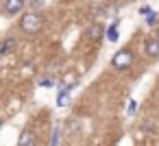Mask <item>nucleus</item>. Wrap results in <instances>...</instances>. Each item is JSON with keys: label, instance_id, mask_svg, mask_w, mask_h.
<instances>
[{"label": "nucleus", "instance_id": "f257e3e1", "mask_svg": "<svg viewBox=\"0 0 159 146\" xmlns=\"http://www.w3.org/2000/svg\"><path fill=\"white\" fill-rule=\"evenodd\" d=\"M20 29H22L24 33L35 35V33H39V31L44 29V18H42L39 13H24L22 20H20Z\"/></svg>", "mask_w": 159, "mask_h": 146}, {"label": "nucleus", "instance_id": "f03ea898", "mask_svg": "<svg viewBox=\"0 0 159 146\" xmlns=\"http://www.w3.org/2000/svg\"><path fill=\"white\" fill-rule=\"evenodd\" d=\"M133 63V52L131 50H118L116 55H113V59H111V66L113 68H118V70H124V68H129Z\"/></svg>", "mask_w": 159, "mask_h": 146}, {"label": "nucleus", "instance_id": "7ed1b4c3", "mask_svg": "<svg viewBox=\"0 0 159 146\" xmlns=\"http://www.w3.org/2000/svg\"><path fill=\"white\" fill-rule=\"evenodd\" d=\"M22 9H24V0H7V2H5V11L9 16H16Z\"/></svg>", "mask_w": 159, "mask_h": 146}, {"label": "nucleus", "instance_id": "20e7f679", "mask_svg": "<svg viewBox=\"0 0 159 146\" xmlns=\"http://www.w3.org/2000/svg\"><path fill=\"white\" fill-rule=\"evenodd\" d=\"M18 146H35V135H33V133H31L29 129H24V131L20 133Z\"/></svg>", "mask_w": 159, "mask_h": 146}, {"label": "nucleus", "instance_id": "39448f33", "mask_svg": "<svg viewBox=\"0 0 159 146\" xmlns=\"http://www.w3.org/2000/svg\"><path fill=\"white\" fill-rule=\"evenodd\" d=\"M146 55L148 57H159V39H148L146 42Z\"/></svg>", "mask_w": 159, "mask_h": 146}, {"label": "nucleus", "instance_id": "423d86ee", "mask_svg": "<svg viewBox=\"0 0 159 146\" xmlns=\"http://www.w3.org/2000/svg\"><path fill=\"white\" fill-rule=\"evenodd\" d=\"M100 35H102V26L100 24H94L89 31H87V37L92 39V42H96V39H100Z\"/></svg>", "mask_w": 159, "mask_h": 146}, {"label": "nucleus", "instance_id": "0eeeda50", "mask_svg": "<svg viewBox=\"0 0 159 146\" xmlns=\"http://www.w3.org/2000/svg\"><path fill=\"white\" fill-rule=\"evenodd\" d=\"M68 100H70V89L66 87V89H61V92H59V96H57V105H59V107H66V105H68Z\"/></svg>", "mask_w": 159, "mask_h": 146}, {"label": "nucleus", "instance_id": "6e6552de", "mask_svg": "<svg viewBox=\"0 0 159 146\" xmlns=\"http://www.w3.org/2000/svg\"><path fill=\"white\" fill-rule=\"evenodd\" d=\"M107 37H109V42H118V24H111V29H109Z\"/></svg>", "mask_w": 159, "mask_h": 146}, {"label": "nucleus", "instance_id": "1a4fd4ad", "mask_svg": "<svg viewBox=\"0 0 159 146\" xmlns=\"http://www.w3.org/2000/svg\"><path fill=\"white\" fill-rule=\"evenodd\" d=\"M59 135H61V129L55 126L52 129V139H50V146H59Z\"/></svg>", "mask_w": 159, "mask_h": 146}, {"label": "nucleus", "instance_id": "9d476101", "mask_svg": "<svg viewBox=\"0 0 159 146\" xmlns=\"http://www.w3.org/2000/svg\"><path fill=\"white\" fill-rule=\"evenodd\" d=\"M13 44H16V39H7V42H5L2 46H0V55H5V52H7L9 48H13Z\"/></svg>", "mask_w": 159, "mask_h": 146}, {"label": "nucleus", "instance_id": "9b49d317", "mask_svg": "<svg viewBox=\"0 0 159 146\" xmlns=\"http://www.w3.org/2000/svg\"><path fill=\"white\" fill-rule=\"evenodd\" d=\"M66 76H68V89H70L72 85H76V74L70 72V74H66Z\"/></svg>", "mask_w": 159, "mask_h": 146}, {"label": "nucleus", "instance_id": "f8f14e48", "mask_svg": "<svg viewBox=\"0 0 159 146\" xmlns=\"http://www.w3.org/2000/svg\"><path fill=\"white\" fill-rule=\"evenodd\" d=\"M135 109H137V103L131 100V103H129V113H135Z\"/></svg>", "mask_w": 159, "mask_h": 146}, {"label": "nucleus", "instance_id": "ddd939ff", "mask_svg": "<svg viewBox=\"0 0 159 146\" xmlns=\"http://www.w3.org/2000/svg\"><path fill=\"white\" fill-rule=\"evenodd\" d=\"M39 85H42V87H50V85H52V81H50V79H44Z\"/></svg>", "mask_w": 159, "mask_h": 146}, {"label": "nucleus", "instance_id": "4468645a", "mask_svg": "<svg viewBox=\"0 0 159 146\" xmlns=\"http://www.w3.org/2000/svg\"><path fill=\"white\" fill-rule=\"evenodd\" d=\"M155 20H157V16H155V13H150V16H148V24H155Z\"/></svg>", "mask_w": 159, "mask_h": 146}, {"label": "nucleus", "instance_id": "2eb2a0df", "mask_svg": "<svg viewBox=\"0 0 159 146\" xmlns=\"http://www.w3.org/2000/svg\"><path fill=\"white\" fill-rule=\"evenodd\" d=\"M0 126H2V120H0Z\"/></svg>", "mask_w": 159, "mask_h": 146}]
</instances>
